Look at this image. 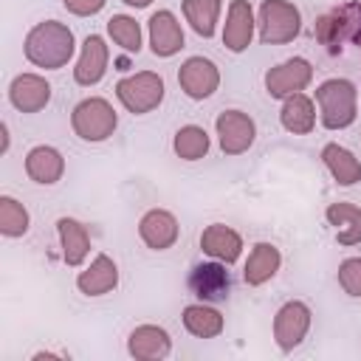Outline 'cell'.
Here are the masks:
<instances>
[{
    "label": "cell",
    "instance_id": "11",
    "mask_svg": "<svg viewBox=\"0 0 361 361\" xmlns=\"http://www.w3.org/2000/svg\"><path fill=\"white\" fill-rule=\"evenodd\" d=\"M138 237L149 251H166L180 237L178 217L169 209H147L138 220Z\"/></svg>",
    "mask_w": 361,
    "mask_h": 361
},
{
    "label": "cell",
    "instance_id": "3",
    "mask_svg": "<svg viewBox=\"0 0 361 361\" xmlns=\"http://www.w3.org/2000/svg\"><path fill=\"white\" fill-rule=\"evenodd\" d=\"M118 127V113L104 96H87L71 110V130L87 144L107 141Z\"/></svg>",
    "mask_w": 361,
    "mask_h": 361
},
{
    "label": "cell",
    "instance_id": "33",
    "mask_svg": "<svg viewBox=\"0 0 361 361\" xmlns=\"http://www.w3.org/2000/svg\"><path fill=\"white\" fill-rule=\"evenodd\" d=\"M124 6H130V8H147L152 0H121Z\"/></svg>",
    "mask_w": 361,
    "mask_h": 361
},
{
    "label": "cell",
    "instance_id": "20",
    "mask_svg": "<svg viewBox=\"0 0 361 361\" xmlns=\"http://www.w3.org/2000/svg\"><path fill=\"white\" fill-rule=\"evenodd\" d=\"M282 265V254L274 243H257L251 251H248V259L243 265V282L248 288H259L265 282H271L276 276Z\"/></svg>",
    "mask_w": 361,
    "mask_h": 361
},
{
    "label": "cell",
    "instance_id": "32",
    "mask_svg": "<svg viewBox=\"0 0 361 361\" xmlns=\"http://www.w3.org/2000/svg\"><path fill=\"white\" fill-rule=\"evenodd\" d=\"M0 135H3V144H0V152L6 155V152H8V144H11V135H8V124H6V121L0 124Z\"/></svg>",
    "mask_w": 361,
    "mask_h": 361
},
{
    "label": "cell",
    "instance_id": "24",
    "mask_svg": "<svg viewBox=\"0 0 361 361\" xmlns=\"http://www.w3.org/2000/svg\"><path fill=\"white\" fill-rule=\"evenodd\" d=\"M180 322L186 327L189 336L195 338H214L223 333L226 322H223V313L217 307H212L209 302H195V305H186L183 313H180Z\"/></svg>",
    "mask_w": 361,
    "mask_h": 361
},
{
    "label": "cell",
    "instance_id": "10",
    "mask_svg": "<svg viewBox=\"0 0 361 361\" xmlns=\"http://www.w3.org/2000/svg\"><path fill=\"white\" fill-rule=\"evenodd\" d=\"M107 62H110V48L104 42V37L102 34H87L82 48H79V59L73 65V82L79 87L99 85L107 73Z\"/></svg>",
    "mask_w": 361,
    "mask_h": 361
},
{
    "label": "cell",
    "instance_id": "31",
    "mask_svg": "<svg viewBox=\"0 0 361 361\" xmlns=\"http://www.w3.org/2000/svg\"><path fill=\"white\" fill-rule=\"evenodd\" d=\"M62 6L73 17H93L107 6V0H62Z\"/></svg>",
    "mask_w": 361,
    "mask_h": 361
},
{
    "label": "cell",
    "instance_id": "16",
    "mask_svg": "<svg viewBox=\"0 0 361 361\" xmlns=\"http://www.w3.org/2000/svg\"><path fill=\"white\" fill-rule=\"evenodd\" d=\"M127 353L135 361H161L172 353V338L161 324H138L127 336Z\"/></svg>",
    "mask_w": 361,
    "mask_h": 361
},
{
    "label": "cell",
    "instance_id": "29",
    "mask_svg": "<svg viewBox=\"0 0 361 361\" xmlns=\"http://www.w3.org/2000/svg\"><path fill=\"white\" fill-rule=\"evenodd\" d=\"M107 37L121 48V51H127V54H138L141 51V23L135 20V17H130V14H113L110 20H107Z\"/></svg>",
    "mask_w": 361,
    "mask_h": 361
},
{
    "label": "cell",
    "instance_id": "26",
    "mask_svg": "<svg viewBox=\"0 0 361 361\" xmlns=\"http://www.w3.org/2000/svg\"><path fill=\"white\" fill-rule=\"evenodd\" d=\"M180 11L186 17V23L192 25V31L203 39H212L217 31V20L223 11V0H183Z\"/></svg>",
    "mask_w": 361,
    "mask_h": 361
},
{
    "label": "cell",
    "instance_id": "28",
    "mask_svg": "<svg viewBox=\"0 0 361 361\" xmlns=\"http://www.w3.org/2000/svg\"><path fill=\"white\" fill-rule=\"evenodd\" d=\"M28 228H31L28 209L11 195H0V234L8 240H17V237H25Z\"/></svg>",
    "mask_w": 361,
    "mask_h": 361
},
{
    "label": "cell",
    "instance_id": "6",
    "mask_svg": "<svg viewBox=\"0 0 361 361\" xmlns=\"http://www.w3.org/2000/svg\"><path fill=\"white\" fill-rule=\"evenodd\" d=\"M214 133H217V144L226 155H243L257 141V121L245 110L231 107V110L217 113Z\"/></svg>",
    "mask_w": 361,
    "mask_h": 361
},
{
    "label": "cell",
    "instance_id": "8",
    "mask_svg": "<svg viewBox=\"0 0 361 361\" xmlns=\"http://www.w3.org/2000/svg\"><path fill=\"white\" fill-rule=\"evenodd\" d=\"M313 82V65L305 56H290L265 71V93L271 99H288L302 93Z\"/></svg>",
    "mask_w": 361,
    "mask_h": 361
},
{
    "label": "cell",
    "instance_id": "14",
    "mask_svg": "<svg viewBox=\"0 0 361 361\" xmlns=\"http://www.w3.org/2000/svg\"><path fill=\"white\" fill-rule=\"evenodd\" d=\"M147 34H149V51L161 59H169L183 48V28L169 8H158L149 14Z\"/></svg>",
    "mask_w": 361,
    "mask_h": 361
},
{
    "label": "cell",
    "instance_id": "7",
    "mask_svg": "<svg viewBox=\"0 0 361 361\" xmlns=\"http://www.w3.org/2000/svg\"><path fill=\"white\" fill-rule=\"evenodd\" d=\"M310 322H313V313H310V307H307L302 299L285 302V305L274 313V341H276V347H279L282 353L296 350V347L307 338Z\"/></svg>",
    "mask_w": 361,
    "mask_h": 361
},
{
    "label": "cell",
    "instance_id": "4",
    "mask_svg": "<svg viewBox=\"0 0 361 361\" xmlns=\"http://www.w3.org/2000/svg\"><path fill=\"white\" fill-rule=\"evenodd\" d=\"M164 96H166V85H164V76L155 71H138L116 82V99L133 116L152 113L155 107H161Z\"/></svg>",
    "mask_w": 361,
    "mask_h": 361
},
{
    "label": "cell",
    "instance_id": "23",
    "mask_svg": "<svg viewBox=\"0 0 361 361\" xmlns=\"http://www.w3.org/2000/svg\"><path fill=\"white\" fill-rule=\"evenodd\" d=\"M279 124L293 135L313 133V127H316V102L310 96H305V93H293V96L282 99Z\"/></svg>",
    "mask_w": 361,
    "mask_h": 361
},
{
    "label": "cell",
    "instance_id": "17",
    "mask_svg": "<svg viewBox=\"0 0 361 361\" xmlns=\"http://www.w3.org/2000/svg\"><path fill=\"white\" fill-rule=\"evenodd\" d=\"M200 251L217 262L234 265L243 257V237L226 223H212L200 231Z\"/></svg>",
    "mask_w": 361,
    "mask_h": 361
},
{
    "label": "cell",
    "instance_id": "5",
    "mask_svg": "<svg viewBox=\"0 0 361 361\" xmlns=\"http://www.w3.org/2000/svg\"><path fill=\"white\" fill-rule=\"evenodd\" d=\"M259 42L265 45H285L293 42L302 31V11L290 0H262L257 11Z\"/></svg>",
    "mask_w": 361,
    "mask_h": 361
},
{
    "label": "cell",
    "instance_id": "15",
    "mask_svg": "<svg viewBox=\"0 0 361 361\" xmlns=\"http://www.w3.org/2000/svg\"><path fill=\"white\" fill-rule=\"evenodd\" d=\"M8 102L20 113H39L51 104V82L39 73H17L8 85Z\"/></svg>",
    "mask_w": 361,
    "mask_h": 361
},
{
    "label": "cell",
    "instance_id": "18",
    "mask_svg": "<svg viewBox=\"0 0 361 361\" xmlns=\"http://www.w3.org/2000/svg\"><path fill=\"white\" fill-rule=\"evenodd\" d=\"M25 175L39 186H54L65 175V155L51 144H37L25 152Z\"/></svg>",
    "mask_w": 361,
    "mask_h": 361
},
{
    "label": "cell",
    "instance_id": "21",
    "mask_svg": "<svg viewBox=\"0 0 361 361\" xmlns=\"http://www.w3.org/2000/svg\"><path fill=\"white\" fill-rule=\"evenodd\" d=\"M56 234H59V248H62V262L71 268H79L87 254H90V234L85 223L76 217H59L56 220Z\"/></svg>",
    "mask_w": 361,
    "mask_h": 361
},
{
    "label": "cell",
    "instance_id": "25",
    "mask_svg": "<svg viewBox=\"0 0 361 361\" xmlns=\"http://www.w3.org/2000/svg\"><path fill=\"white\" fill-rule=\"evenodd\" d=\"M322 161L338 186H355L361 180V161L341 144L330 141L322 147Z\"/></svg>",
    "mask_w": 361,
    "mask_h": 361
},
{
    "label": "cell",
    "instance_id": "13",
    "mask_svg": "<svg viewBox=\"0 0 361 361\" xmlns=\"http://www.w3.org/2000/svg\"><path fill=\"white\" fill-rule=\"evenodd\" d=\"M254 28H257V17L248 0H231L226 8V23H223V45L231 54H243L248 51L251 39H254Z\"/></svg>",
    "mask_w": 361,
    "mask_h": 361
},
{
    "label": "cell",
    "instance_id": "19",
    "mask_svg": "<svg viewBox=\"0 0 361 361\" xmlns=\"http://www.w3.org/2000/svg\"><path fill=\"white\" fill-rule=\"evenodd\" d=\"M76 288L85 296H104L118 288V265L107 254H96L85 271L76 274Z\"/></svg>",
    "mask_w": 361,
    "mask_h": 361
},
{
    "label": "cell",
    "instance_id": "9",
    "mask_svg": "<svg viewBox=\"0 0 361 361\" xmlns=\"http://www.w3.org/2000/svg\"><path fill=\"white\" fill-rule=\"evenodd\" d=\"M178 85L180 90L195 99V102H203L209 96L217 93L220 87V68L206 59V56H186L178 68Z\"/></svg>",
    "mask_w": 361,
    "mask_h": 361
},
{
    "label": "cell",
    "instance_id": "12",
    "mask_svg": "<svg viewBox=\"0 0 361 361\" xmlns=\"http://www.w3.org/2000/svg\"><path fill=\"white\" fill-rule=\"evenodd\" d=\"M226 268H228V265H226V262H217V259L195 265V268L189 271V279H186L189 290H192L200 302H220V299H226L228 290H231V276H228Z\"/></svg>",
    "mask_w": 361,
    "mask_h": 361
},
{
    "label": "cell",
    "instance_id": "27",
    "mask_svg": "<svg viewBox=\"0 0 361 361\" xmlns=\"http://www.w3.org/2000/svg\"><path fill=\"white\" fill-rule=\"evenodd\" d=\"M209 147H212V138L200 124H183L172 135V149L180 161H200L206 158Z\"/></svg>",
    "mask_w": 361,
    "mask_h": 361
},
{
    "label": "cell",
    "instance_id": "1",
    "mask_svg": "<svg viewBox=\"0 0 361 361\" xmlns=\"http://www.w3.org/2000/svg\"><path fill=\"white\" fill-rule=\"evenodd\" d=\"M23 54L34 68L42 71H59L65 68L76 54V37L73 31L59 20H42L28 28L23 39Z\"/></svg>",
    "mask_w": 361,
    "mask_h": 361
},
{
    "label": "cell",
    "instance_id": "30",
    "mask_svg": "<svg viewBox=\"0 0 361 361\" xmlns=\"http://www.w3.org/2000/svg\"><path fill=\"white\" fill-rule=\"evenodd\" d=\"M338 285L347 296L361 299V257H347L338 262Z\"/></svg>",
    "mask_w": 361,
    "mask_h": 361
},
{
    "label": "cell",
    "instance_id": "2",
    "mask_svg": "<svg viewBox=\"0 0 361 361\" xmlns=\"http://www.w3.org/2000/svg\"><path fill=\"white\" fill-rule=\"evenodd\" d=\"M316 104L324 130H347L358 116V90L350 79L333 76L316 87Z\"/></svg>",
    "mask_w": 361,
    "mask_h": 361
},
{
    "label": "cell",
    "instance_id": "22",
    "mask_svg": "<svg viewBox=\"0 0 361 361\" xmlns=\"http://www.w3.org/2000/svg\"><path fill=\"white\" fill-rule=\"evenodd\" d=\"M327 223L333 226L336 243L338 245H358L361 243V206L350 203V200H336L324 209Z\"/></svg>",
    "mask_w": 361,
    "mask_h": 361
}]
</instances>
